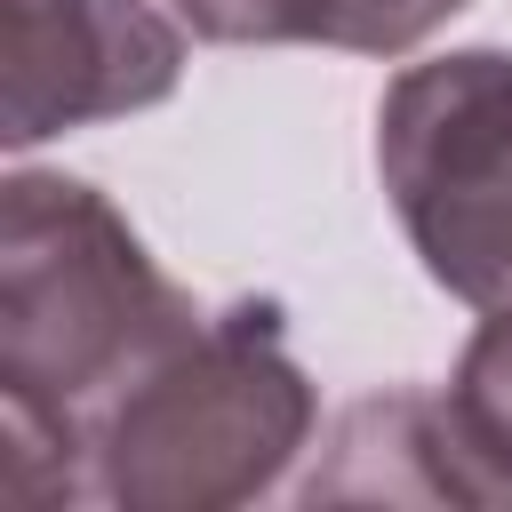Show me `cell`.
<instances>
[{
    "label": "cell",
    "instance_id": "6da1fadb",
    "mask_svg": "<svg viewBox=\"0 0 512 512\" xmlns=\"http://www.w3.org/2000/svg\"><path fill=\"white\" fill-rule=\"evenodd\" d=\"M312 424L320 400L288 352L280 304L240 296L200 312L192 336L88 416V496L96 512H232L280 488Z\"/></svg>",
    "mask_w": 512,
    "mask_h": 512
},
{
    "label": "cell",
    "instance_id": "7a4b0ae2",
    "mask_svg": "<svg viewBox=\"0 0 512 512\" xmlns=\"http://www.w3.org/2000/svg\"><path fill=\"white\" fill-rule=\"evenodd\" d=\"M200 328L136 224L80 176L16 168L0 184V392L80 424Z\"/></svg>",
    "mask_w": 512,
    "mask_h": 512
},
{
    "label": "cell",
    "instance_id": "3957f363",
    "mask_svg": "<svg viewBox=\"0 0 512 512\" xmlns=\"http://www.w3.org/2000/svg\"><path fill=\"white\" fill-rule=\"evenodd\" d=\"M376 176L432 288L512 312V48H448L392 72Z\"/></svg>",
    "mask_w": 512,
    "mask_h": 512
},
{
    "label": "cell",
    "instance_id": "277c9868",
    "mask_svg": "<svg viewBox=\"0 0 512 512\" xmlns=\"http://www.w3.org/2000/svg\"><path fill=\"white\" fill-rule=\"evenodd\" d=\"M184 24L152 0H8L0 8V144L32 152L64 128L168 104Z\"/></svg>",
    "mask_w": 512,
    "mask_h": 512
},
{
    "label": "cell",
    "instance_id": "5b68a950",
    "mask_svg": "<svg viewBox=\"0 0 512 512\" xmlns=\"http://www.w3.org/2000/svg\"><path fill=\"white\" fill-rule=\"evenodd\" d=\"M304 504H512V472L464 424L448 392L392 384L328 424V456L296 488Z\"/></svg>",
    "mask_w": 512,
    "mask_h": 512
},
{
    "label": "cell",
    "instance_id": "8992f818",
    "mask_svg": "<svg viewBox=\"0 0 512 512\" xmlns=\"http://www.w3.org/2000/svg\"><path fill=\"white\" fill-rule=\"evenodd\" d=\"M176 16L216 48H320L328 0H176Z\"/></svg>",
    "mask_w": 512,
    "mask_h": 512
},
{
    "label": "cell",
    "instance_id": "52a82bcc",
    "mask_svg": "<svg viewBox=\"0 0 512 512\" xmlns=\"http://www.w3.org/2000/svg\"><path fill=\"white\" fill-rule=\"evenodd\" d=\"M456 8H472V0H328V40L320 48H344V56H408Z\"/></svg>",
    "mask_w": 512,
    "mask_h": 512
}]
</instances>
